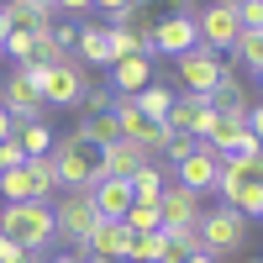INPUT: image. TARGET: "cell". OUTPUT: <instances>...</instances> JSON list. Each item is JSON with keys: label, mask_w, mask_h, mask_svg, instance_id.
I'll use <instances>...</instances> for the list:
<instances>
[{"label": "cell", "mask_w": 263, "mask_h": 263, "mask_svg": "<svg viewBox=\"0 0 263 263\" xmlns=\"http://www.w3.org/2000/svg\"><path fill=\"white\" fill-rule=\"evenodd\" d=\"M153 158L137 147V142H126V137H116L111 147H100V179H132L137 168H147Z\"/></svg>", "instance_id": "4fadbf2b"}, {"label": "cell", "mask_w": 263, "mask_h": 263, "mask_svg": "<svg viewBox=\"0 0 263 263\" xmlns=\"http://www.w3.org/2000/svg\"><path fill=\"white\" fill-rule=\"evenodd\" d=\"M190 48H200V42H195V16H158L153 21V53L179 58Z\"/></svg>", "instance_id": "8fae6325"}, {"label": "cell", "mask_w": 263, "mask_h": 263, "mask_svg": "<svg viewBox=\"0 0 263 263\" xmlns=\"http://www.w3.org/2000/svg\"><path fill=\"white\" fill-rule=\"evenodd\" d=\"M16 147H21V158H42V153H53V126L48 121L16 126Z\"/></svg>", "instance_id": "ac0fdd59"}, {"label": "cell", "mask_w": 263, "mask_h": 263, "mask_svg": "<svg viewBox=\"0 0 263 263\" xmlns=\"http://www.w3.org/2000/svg\"><path fill=\"white\" fill-rule=\"evenodd\" d=\"M58 11H69V16H84V11H90V0H58Z\"/></svg>", "instance_id": "1f68e13d"}, {"label": "cell", "mask_w": 263, "mask_h": 263, "mask_svg": "<svg viewBox=\"0 0 263 263\" xmlns=\"http://www.w3.org/2000/svg\"><path fill=\"white\" fill-rule=\"evenodd\" d=\"M0 63H6V53H0Z\"/></svg>", "instance_id": "74e56055"}, {"label": "cell", "mask_w": 263, "mask_h": 263, "mask_svg": "<svg viewBox=\"0 0 263 263\" xmlns=\"http://www.w3.org/2000/svg\"><path fill=\"white\" fill-rule=\"evenodd\" d=\"M179 84H184V95H211L216 84H221V74H227V63L216 58V53H205V48H190V53H179Z\"/></svg>", "instance_id": "ba28073f"}, {"label": "cell", "mask_w": 263, "mask_h": 263, "mask_svg": "<svg viewBox=\"0 0 263 263\" xmlns=\"http://www.w3.org/2000/svg\"><path fill=\"white\" fill-rule=\"evenodd\" d=\"M168 16H195V0H168Z\"/></svg>", "instance_id": "d6a6232c"}, {"label": "cell", "mask_w": 263, "mask_h": 263, "mask_svg": "<svg viewBox=\"0 0 263 263\" xmlns=\"http://www.w3.org/2000/svg\"><path fill=\"white\" fill-rule=\"evenodd\" d=\"M53 263H84V258H79V253H58Z\"/></svg>", "instance_id": "d590c367"}, {"label": "cell", "mask_w": 263, "mask_h": 263, "mask_svg": "<svg viewBox=\"0 0 263 263\" xmlns=\"http://www.w3.org/2000/svg\"><path fill=\"white\" fill-rule=\"evenodd\" d=\"M21 74H27V79L37 84L42 105H53V111H74V105H84V95H90V79H84V63H74V58L53 63V69H37V63H27Z\"/></svg>", "instance_id": "6da1fadb"}, {"label": "cell", "mask_w": 263, "mask_h": 263, "mask_svg": "<svg viewBox=\"0 0 263 263\" xmlns=\"http://www.w3.org/2000/svg\"><path fill=\"white\" fill-rule=\"evenodd\" d=\"M27 174H32L37 200H53V195L63 190V184H58V168H53V153H42V158H27Z\"/></svg>", "instance_id": "cb8c5ba5"}, {"label": "cell", "mask_w": 263, "mask_h": 263, "mask_svg": "<svg viewBox=\"0 0 263 263\" xmlns=\"http://www.w3.org/2000/svg\"><path fill=\"white\" fill-rule=\"evenodd\" d=\"M158 232H163V253H158V263H184V258L200 253L195 227H158Z\"/></svg>", "instance_id": "2e32d148"}, {"label": "cell", "mask_w": 263, "mask_h": 263, "mask_svg": "<svg viewBox=\"0 0 263 263\" xmlns=\"http://www.w3.org/2000/svg\"><path fill=\"white\" fill-rule=\"evenodd\" d=\"M211 153L221 163H237V158H263V137H253V132H237V137L227 142H211Z\"/></svg>", "instance_id": "d6986e66"}, {"label": "cell", "mask_w": 263, "mask_h": 263, "mask_svg": "<svg viewBox=\"0 0 263 263\" xmlns=\"http://www.w3.org/2000/svg\"><path fill=\"white\" fill-rule=\"evenodd\" d=\"M137 147L147 153V158H153V153H168V147H174V132H168L163 121H142V132H137Z\"/></svg>", "instance_id": "484cf974"}, {"label": "cell", "mask_w": 263, "mask_h": 263, "mask_svg": "<svg viewBox=\"0 0 263 263\" xmlns=\"http://www.w3.org/2000/svg\"><path fill=\"white\" fill-rule=\"evenodd\" d=\"M163 253V232H132L126 237V263H158Z\"/></svg>", "instance_id": "d4e9b609"}, {"label": "cell", "mask_w": 263, "mask_h": 263, "mask_svg": "<svg viewBox=\"0 0 263 263\" xmlns=\"http://www.w3.org/2000/svg\"><path fill=\"white\" fill-rule=\"evenodd\" d=\"M0 237H6V242H16V248H27V253H37V258H42V248L53 242V211H48V200H27V205H6V211H0Z\"/></svg>", "instance_id": "3957f363"}, {"label": "cell", "mask_w": 263, "mask_h": 263, "mask_svg": "<svg viewBox=\"0 0 263 263\" xmlns=\"http://www.w3.org/2000/svg\"><path fill=\"white\" fill-rule=\"evenodd\" d=\"M90 11H100V16H121V11H132V0H90Z\"/></svg>", "instance_id": "f546056e"}, {"label": "cell", "mask_w": 263, "mask_h": 263, "mask_svg": "<svg viewBox=\"0 0 263 263\" xmlns=\"http://www.w3.org/2000/svg\"><path fill=\"white\" fill-rule=\"evenodd\" d=\"M153 84V58H116L111 63V95L132 100L137 90H147Z\"/></svg>", "instance_id": "9a60e30c"}, {"label": "cell", "mask_w": 263, "mask_h": 263, "mask_svg": "<svg viewBox=\"0 0 263 263\" xmlns=\"http://www.w3.org/2000/svg\"><path fill=\"white\" fill-rule=\"evenodd\" d=\"M74 48H79L74 63H111V48H105V27H100V21H95V27H79Z\"/></svg>", "instance_id": "7402d4cb"}, {"label": "cell", "mask_w": 263, "mask_h": 263, "mask_svg": "<svg viewBox=\"0 0 263 263\" xmlns=\"http://www.w3.org/2000/svg\"><path fill=\"white\" fill-rule=\"evenodd\" d=\"M147 6H153V0H132V11H147Z\"/></svg>", "instance_id": "8d00e7d4"}, {"label": "cell", "mask_w": 263, "mask_h": 263, "mask_svg": "<svg viewBox=\"0 0 263 263\" xmlns=\"http://www.w3.org/2000/svg\"><path fill=\"white\" fill-rule=\"evenodd\" d=\"M16 163H27V158H21V147H16V137H11V142H0V174L16 168Z\"/></svg>", "instance_id": "f1b7e54d"}, {"label": "cell", "mask_w": 263, "mask_h": 263, "mask_svg": "<svg viewBox=\"0 0 263 263\" xmlns=\"http://www.w3.org/2000/svg\"><path fill=\"white\" fill-rule=\"evenodd\" d=\"M195 237H200V253L211 258H227L248 242V216H237L232 205H216V211H200L195 221Z\"/></svg>", "instance_id": "8992f818"}, {"label": "cell", "mask_w": 263, "mask_h": 263, "mask_svg": "<svg viewBox=\"0 0 263 263\" xmlns=\"http://www.w3.org/2000/svg\"><path fill=\"white\" fill-rule=\"evenodd\" d=\"M232 63L242 74H263V32H242L232 42Z\"/></svg>", "instance_id": "44dd1931"}, {"label": "cell", "mask_w": 263, "mask_h": 263, "mask_svg": "<svg viewBox=\"0 0 263 263\" xmlns=\"http://www.w3.org/2000/svg\"><path fill=\"white\" fill-rule=\"evenodd\" d=\"M184 263H221V258H211V253H195V258H184Z\"/></svg>", "instance_id": "e575fe53"}, {"label": "cell", "mask_w": 263, "mask_h": 263, "mask_svg": "<svg viewBox=\"0 0 263 263\" xmlns=\"http://www.w3.org/2000/svg\"><path fill=\"white\" fill-rule=\"evenodd\" d=\"M11 137H16V121L6 116V105H0V142H11Z\"/></svg>", "instance_id": "4dcf8cb0"}, {"label": "cell", "mask_w": 263, "mask_h": 263, "mask_svg": "<svg viewBox=\"0 0 263 263\" xmlns=\"http://www.w3.org/2000/svg\"><path fill=\"white\" fill-rule=\"evenodd\" d=\"M53 168L63 190H90L100 179V147H90L79 132H69V137L53 142Z\"/></svg>", "instance_id": "277c9868"}, {"label": "cell", "mask_w": 263, "mask_h": 263, "mask_svg": "<svg viewBox=\"0 0 263 263\" xmlns=\"http://www.w3.org/2000/svg\"><path fill=\"white\" fill-rule=\"evenodd\" d=\"M84 195H90V205H95L100 221H121V216L132 211V190H126V179H95Z\"/></svg>", "instance_id": "5bb4252c"}, {"label": "cell", "mask_w": 263, "mask_h": 263, "mask_svg": "<svg viewBox=\"0 0 263 263\" xmlns=\"http://www.w3.org/2000/svg\"><path fill=\"white\" fill-rule=\"evenodd\" d=\"M200 195L195 190H179V184H163L158 195V227H195L200 221Z\"/></svg>", "instance_id": "7c38bea8"}, {"label": "cell", "mask_w": 263, "mask_h": 263, "mask_svg": "<svg viewBox=\"0 0 263 263\" xmlns=\"http://www.w3.org/2000/svg\"><path fill=\"white\" fill-rule=\"evenodd\" d=\"M221 205H232L237 216H263V158H237V163H221Z\"/></svg>", "instance_id": "7a4b0ae2"}, {"label": "cell", "mask_w": 263, "mask_h": 263, "mask_svg": "<svg viewBox=\"0 0 263 263\" xmlns=\"http://www.w3.org/2000/svg\"><path fill=\"white\" fill-rule=\"evenodd\" d=\"M48 211H53V237H63V242H74V248H84L95 237V227H100V216H95L84 190H58Z\"/></svg>", "instance_id": "5b68a950"}, {"label": "cell", "mask_w": 263, "mask_h": 263, "mask_svg": "<svg viewBox=\"0 0 263 263\" xmlns=\"http://www.w3.org/2000/svg\"><path fill=\"white\" fill-rule=\"evenodd\" d=\"M0 263H42L37 253H27V248H16V242H6L0 237Z\"/></svg>", "instance_id": "83f0119b"}, {"label": "cell", "mask_w": 263, "mask_h": 263, "mask_svg": "<svg viewBox=\"0 0 263 263\" xmlns=\"http://www.w3.org/2000/svg\"><path fill=\"white\" fill-rule=\"evenodd\" d=\"M237 6V27L242 32H263V0H232Z\"/></svg>", "instance_id": "4316f807"}, {"label": "cell", "mask_w": 263, "mask_h": 263, "mask_svg": "<svg viewBox=\"0 0 263 263\" xmlns=\"http://www.w3.org/2000/svg\"><path fill=\"white\" fill-rule=\"evenodd\" d=\"M174 168H179V179H174V184H179V190H195V195H205V190H216V179H221V158H216V153H211L205 142L195 147L190 158H179Z\"/></svg>", "instance_id": "30bf717a"}, {"label": "cell", "mask_w": 263, "mask_h": 263, "mask_svg": "<svg viewBox=\"0 0 263 263\" xmlns=\"http://www.w3.org/2000/svg\"><path fill=\"white\" fill-rule=\"evenodd\" d=\"M90 147H111L116 142V121H111V111H84V121L74 126Z\"/></svg>", "instance_id": "ffe728a7"}, {"label": "cell", "mask_w": 263, "mask_h": 263, "mask_svg": "<svg viewBox=\"0 0 263 263\" xmlns=\"http://www.w3.org/2000/svg\"><path fill=\"white\" fill-rule=\"evenodd\" d=\"M132 105H137V116H142V121H163V116H168V105H174V90H168V84H147V90L132 95Z\"/></svg>", "instance_id": "e0dca14e"}, {"label": "cell", "mask_w": 263, "mask_h": 263, "mask_svg": "<svg viewBox=\"0 0 263 263\" xmlns=\"http://www.w3.org/2000/svg\"><path fill=\"white\" fill-rule=\"evenodd\" d=\"M27 6H37V11H48V16H58V0H27Z\"/></svg>", "instance_id": "836d02e7"}, {"label": "cell", "mask_w": 263, "mask_h": 263, "mask_svg": "<svg viewBox=\"0 0 263 263\" xmlns=\"http://www.w3.org/2000/svg\"><path fill=\"white\" fill-rule=\"evenodd\" d=\"M0 195H6V205H27V200H37L27 163H16V168H6V174H0Z\"/></svg>", "instance_id": "603a6c76"}, {"label": "cell", "mask_w": 263, "mask_h": 263, "mask_svg": "<svg viewBox=\"0 0 263 263\" xmlns=\"http://www.w3.org/2000/svg\"><path fill=\"white\" fill-rule=\"evenodd\" d=\"M0 105H6V116H11L16 126L42 121V95H37V84L21 74V69H11V74H6V84H0Z\"/></svg>", "instance_id": "9c48e42d"}, {"label": "cell", "mask_w": 263, "mask_h": 263, "mask_svg": "<svg viewBox=\"0 0 263 263\" xmlns=\"http://www.w3.org/2000/svg\"><path fill=\"white\" fill-rule=\"evenodd\" d=\"M242 37L237 27V6L232 0H216V6H195V42H200L205 53H232V42Z\"/></svg>", "instance_id": "52a82bcc"}]
</instances>
